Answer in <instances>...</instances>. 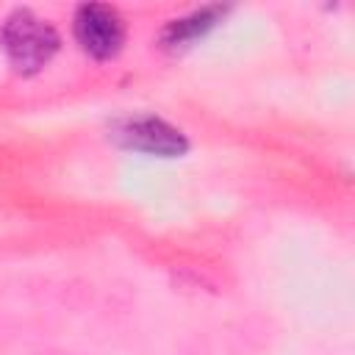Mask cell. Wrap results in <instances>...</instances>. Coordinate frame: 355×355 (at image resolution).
<instances>
[{
  "label": "cell",
  "instance_id": "6da1fadb",
  "mask_svg": "<svg viewBox=\"0 0 355 355\" xmlns=\"http://www.w3.org/2000/svg\"><path fill=\"white\" fill-rule=\"evenodd\" d=\"M3 47L8 61L19 72H39L58 50V33L55 28L36 17L31 8H17L6 17L0 31Z\"/></svg>",
  "mask_w": 355,
  "mask_h": 355
},
{
  "label": "cell",
  "instance_id": "7a4b0ae2",
  "mask_svg": "<svg viewBox=\"0 0 355 355\" xmlns=\"http://www.w3.org/2000/svg\"><path fill=\"white\" fill-rule=\"evenodd\" d=\"M114 139L136 153L158 155V158H178L189 150V139L180 128L169 125L161 116H130L114 128Z\"/></svg>",
  "mask_w": 355,
  "mask_h": 355
},
{
  "label": "cell",
  "instance_id": "3957f363",
  "mask_svg": "<svg viewBox=\"0 0 355 355\" xmlns=\"http://www.w3.org/2000/svg\"><path fill=\"white\" fill-rule=\"evenodd\" d=\"M72 31L78 44L94 58H111L119 53L125 39V22L116 8L103 3H83L75 11Z\"/></svg>",
  "mask_w": 355,
  "mask_h": 355
},
{
  "label": "cell",
  "instance_id": "277c9868",
  "mask_svg": "<svg viewBox=\"0 0 355 355\" xmlns=\"http://www.w3.org/2000/svg\"><path fill=\"white\" fill-rule=\"evenodd\" d=\"M222 17H225V8L222 6H205V8H197V11L186 14V17H180V19H172L164 28V44H169V47L189 44L197 36L208 33Z\"/></svg>",
  "mask_w": 355,
  "mask_h": 355
}]
</instances>
